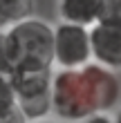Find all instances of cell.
<instances>
[{"mask_svg": "<svg viewBox=\"0 0 121 123\" xmlns=\"http://www.w3.org/2000/svg\"><path fill=\"white\" fill-rule=\"evenodd\" d=\"M49 96L56 117L76 123L90 114L115 110L121 98V83L117 72L90 61L76 69L52 72Z\"/></svg>", "mask_w": 121, "mask_h": 123, "instance_id": "obj_1", "label": "cell"}, {"mask_svg": "<svg viewBox=\"0 0 121 123\" xmlns=\"http://www.w3.org/2000/svg\"><path fill=\"white\" fill-rule=\"evenodd\" d=\"M2 34L9 72L54 67V52H52L54 29L49 23L29 16L7 27Z\"/></svg>", "mask_w": 121, "mask_h": 123, "instance_id": "obj_2", "label": "cell"}, {"mask_svg": "<svg viewBox=\"0 0 121 123\" xmlns=\"http://www.w3.org/2000/svg\"><path fill=\"white\" fill-rule=\"evenodd\" d=\"M7 76L13 90L16 107L23 119L27 123L47 119V114L52 112V96H49L52 69H23L9 72Z\"/></svg>", "mask_w": 121, "mask_h": 123, "instance_id": "obj_3", "label": "cell"}, {"mask_svg": "<svg viewBox=\"0 0 121 123\" xmlns=\"http://www.w3.org/2000/svg\"><path fill=\"white\" fill-rule=\"evenodd\" d=\"M52 29H54V38H52L54 65H58V69H76L92 61L88 27L58 23Z\"/></svg>", "mask_w": 121, "mask_h": 123, "instance_id": "obj_4", "label": "cell"}, {"mask_svg": "<svg viewBox=\"0 0 121 123\" xmlns=\"http://www.w3.org/2000/svg\"><path fill=\"white\" fill-rule=\"evenodd\" d=\"M92 63L112 72L121 69V23H94L88 27Z\"/></svg>", "mask_w": 121, "mask_h": 123, "instance_id": "obj_5", "label": "cell"}, {"mask_svg": "<svg viewBox=\"0 0 121 123\" xmlns=\"http://www.w3.org/2000/svg\"><path fill=\"white\" fill-rule=\"evenodd\" d=\"M99 2L101 0H58L61 23L92 27L99 20Z\"/></svg>", "mask_w": 121, "mask_h": 123, "instance_id": "obj_6", "label": "cell"}, {"mask_svg": "<svg viewBox=\"0 0 121 123\" xmlns=\"http://www.w3.org/2000/svg\"><path fill=\"white\" fill-rule=\"evenodd\" d=\"M34 13V0H0V29H7L18 20Z\"/></svg>", "mask_w": 121, "mask_h": 123, "instance_id": "obj_7", "label": "cell"}, {"mask_svg": "<svg viewBox=\"0 0 121 123\" xmlns=\"http://www.w3.org/2000/svg\"><path fill=\"white\" fill-rule=\"evenodd\" d=\"M96 23H121V0H101Z\"/></svg>", "mask_w": 121, "mask_h": 123, "instance_id": "obj_8", "label": "cell"}, {"mask_svg": "<svg viewBox=\"0 0 121 123\" xmlns=\"http://www.w3.org/2000/svg\"><path fill=\"white\" fill-rule=\"evenodd\" d=\"M76 123H117V121L110 117V112H96V114H90V117H85Z\"/></svg>", "mask_w": 121, "mask_h": 123, "instance_id": "obj_9", "label": "cell"}, {"mask_svg": "<svg viewBox=\"0 0 121 123\" xmlns=\"http://www.w3.org/2000/svg\"><path fill=\"white\" fill-rule=\"evenodd\" d=\"M0 74H9V65H7V52H5V34L0 31Z\"/></svg>", "mask_w": 121, "mask_h": 123, "instance_id": "obj_10", "label": "cell"}, {"mask_svg": "<svg viewBox=\"0 0 121 123\" xmlns=\"http://www.w3.org/2000/svg\"><path fill=\"white\" fill-rule=\"evenodd\" d=\"M0 123H27V121L23 119V114H20V112H16V114H11V117H7V119H2Z\"/></svg>", "mask_w": 121, "mask_h": 123, "instance_id": "obj_11", "label": "cell"}, {"mask_svg": "<svg viewBox=\"0 0 121 123\" xmlns=\"http://www.w3.org/2000/svg\"><path fill=\"white\" fill-rule=\"evenodd\" d=\"M29 123H56V121H49V119H38V121H29Z\"/></svg>", "mask_w": 121, "mask_h": 123, "instance_id": "obj_12", "label": "cell"}]
</instances>
